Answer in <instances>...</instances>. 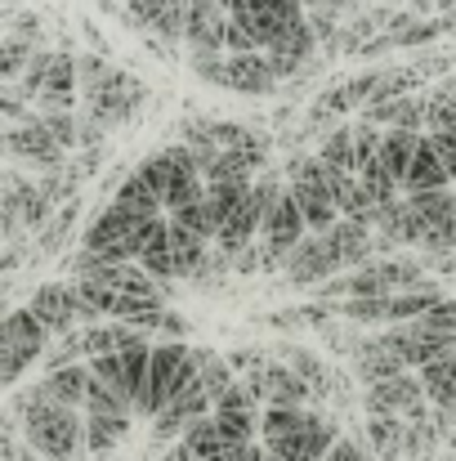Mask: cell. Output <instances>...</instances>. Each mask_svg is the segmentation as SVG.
<instances>
[{"instance_id":"1","label":"cell","mask_w":456,"mask_h":461,"mask_svg":"<svg viewBox=\"0 0 456 461\" xmlns=\"http://www.w3.org/2000/svg\"><path fill=\"white\" fill-rule=\"evenodd\" d=\"M9 417L22 426V444L36 448L45 461H85V417L76 408H58L49 399H40V390H22L9 403Z\"/></svg>"},{"instance_id":"2","label":"cell","mask_w":456,"mask_h":461,"mask_svg":"<svg viewBox=\"0 0 456 461\" xmlns=\"http://www.w3.org/2000/svg\"><path fill=\"white\" fill-rule=\"evenodd\" d=\"M192 381H197V358H192V349L183 340L152 345V376H148V390L135 399V417L156 421Z\"/></svg>"},{"instance_id":"3","label":"cell","mask_w":456,"mask_h":461,"mask_svg":"<svg viewBox=\"0 0 456 461\" xmlns=\"http://www.w3.org/2000/svg\"><path fill=\"white\" fill-rule=\"evenodd\" d=\"M49 340H54V331L27 305L9 309L4 322H0V381H4V385H18V376H22L36 358L45 363Z\"/></svg>"},{"instance_id":"4","label":"cell","mask_w":456,"mask_h":461,"mask_svg":"<svg viewBox=\"0 0 456 461\" xmlns=\"http://www.w3.org/2000/svg\"><path fill=\"white\" fill-rule=\"evenodd\" d=\"M4 153L13 161H27L31 170L40 175H54V170H67V149L49 135V126L31 113L22 126H9L4 131Z\"/></svg>"},{"instance_id":"5","label":"cell","mask_w":456,"mask_h":461,"mask_svg":"<svg viewBox=\"0 0 456 461\" xmlns=\"http://www.w3.org/2000/svg\"><path fill=\"white\" fill-rule=\"evenodd\" d=\"M85 99H90V117H94L103 131H112V126H121V122L135 117V108L148 99V90H144V81L130 77V72H108L103 86L90 90Z\"/></svg>"},{"instance_id":"6","label":"cell","mask_w":456,"mask_h":461,"mask_svg":"<svg viewBox=\"0 0 456 461\" xmlns=\"http://www.w3.org/2000/svg\"><path fill=\"white\" fill-rule=\"evenodd\" d=\"M385 340H389V349L407 363V367H430V363H439V358H452L456 354V336L452 331H434V327H425V322H403V327H394V331H385Z\"/></svg>"},{"instance_id":"7","label":"cell","mask_w":456,"mask_h":461,"mask_svg":"<svg viewBox=\"0 0 456 461\" xmlns=\"http://www.w3.org/2000/svg\"><path fill=\"white\" fill-rule=\"evenodd\" d=\"M340 269H344V260L335 251V238L331 233H308L300 247L291 251L282 278L291 287H313V283H331V274H340Z\"/></svg>"},{"instance_id":"8","label":"cell","mask_w":456,"mask_h":461,"mask_svg":"<svg viewBox=\"0 0 456 461\" xmlns=\"http://www.w3.org/2000/svg\"><path fill=\"white\" fill-rule=\"evenodd\" d=\"M349 363H353L349 372H353V381H358L362 390L385 385V381H398V376H407V372H412V367H407V363L389 349L385 331H380V336H367V340H362V349H358Z\"/></svg>"},{"instance_id":"9","label":"cell","mask_w":456,"mask_h":461,"mask_svg":"<svg viewBox=\"0 0 456 461\" xmlns=\"http://www.w3.org/2000/svg\"><path fill=\"white\" fill-rule=\"evenodd\" d=\"M27 309L54 331V340L76 331V283H40L31 292Z\"/></svg>"},{"instance_id":"10","label":"cell","mask_w":456,"mask_h":461,"mask_svg":"<svg viewBox=\"0 0 456 461\" xmlns=\"http://www.w3.org/2000/svg\"><path fill=\"white\" fill-rule=\"evenodd\" d=\"M188 50H219L228 45V9L219 0H188V32H183Z\"/></svg>"},{"instance_id":"11","label":"cell","mask_w":456,"mask_h":461,"mask_svg":"<svg viewBox=\"0 0 456 461\" xmlns=\"http://www.w3.org/2000/svg\"><path fill=\"white\" fill-rule=\"evenodd\" d=\"M228 90L237 95H273L278 90V72L269 63V54H228Z\"/></svg>"},{"instance_id":"12","label":"cell","mask_w":456,"mask_h":461,"mask_svg":"<svg viewBox=\"0 0 456 461\" xmlns=\"http://www.w3.org/2000/svg\"><path fill=\"white\" fill-rule=\"evenodd\" d=\"M362 122H371L380 131L421 135L425 131V95H403V99H389V104H371V108H362Z\"/></svg>"},{"instance_id":"13","label":"cell","mask_w":456,"mask_h":461,"mask_svg":"<svg viewBox=\"0 0 456 461\" xmlns=\"http://www.w3.org/2000/svg\"><path fill=\"white\" fill-rule=\"evenodd\" d=\"M40 399L58 403V408H85V394H90V363H76V367H58V372H45L36 381Z\"/></svg>"},{"instance_id":"14","label":"cell","mask_w":456,"mask_h":461,"mask_svg":"<svg viewBox=\"0 0 456 461\" xmlns=\"http://www.w3.org/2000/svg\"><path fill=\"white\" fill-rule=\"evenodd\" d=\"M448 184H452V175H448V166L439 157L434 135H421V149L412 157V170H407L403 193H434V188H448Z\"/></svg>"},{"instance_id":"15","label":"cell","mask_w":456,"mask_h":461,"mask_svg":"<svg viewBox=\"0 0 456 461\" xmlns=\"http://www.w3.org/2000/svg\"><path fill=\"white\" fill-rule=\"evenodd\" d=\"M273 358H278V363H287V367H296L304 381L313 385V394H317V399H331V376H335V372H331L313 349H300V345H278V349H273Z\"/></svg>"},{"instance_id":"16","label":"cell","mask_w":456,"mask_h":461,"mask_svg":"<svg viewBox=\"0 0 456 461\" xmlns=\"http://www.w3.org/2000/svg\"><path fill=\"white\" fill-rule=\"evenodd\" d=\"M139 265L148 269L156 283H174L179 274H174V251H170V220H156L148 233V242H144V256H139Z\"/></svg>"},{"instance_id":"17","label":"cell","mask_w":456,"mask_h":461,"mask_svg":"<svg viewBox=\"0 0 456 461\" xmlns=\"http://www.w3.org/2000/svg\"><path fill=\"white\" fill-rule=\"evenodd\" d=\"M421 381H425V394L439 412H448L456 426V354L452 358H439L430 367H421Z\"/></svg>"},{"instance_id":"18","label":"cell","mask_w":456,"mask_h":461,"mask_svg":"<svg viewBox=\"0 0 456 461\" xmlns=\"http://www.w3.org/2000/svg\"><path fill=\"white\" fill-rule=\"evenodd\" d=\"M112 202L121 206V211H130V215H139V220H156L161 211H165V202H161V193L144 184V175L139 170H130L126 175V184L112 193Z\"/></svg>"},{"instance_id":"19","label":"cell","mask_w":456,"mask_h":461,"mask_svg":"<svg viewBox=\"0 0 456 461\" xmlns=\"http://www.w3.org/2000/svg\"><path fill=\"white\" fill-rule=\"evenodd\" d=\"M456 131V77L425 90V135H448Z\"/></svg>"},{"instance_id":"20","label":"cell","mask_w":456,"mask_h":461,"mask_svg":"<svg viewBox=\"0 0 456 461\" xmlns=\"http://www.w3.org/2000/svg\"><path fill=\"white\" fill-rule=\"evenodd\" d=\"M251 184L255 179H228V184H206L210 193H206V211H210V224H215V233H224V224L237 215V206L246 202V193H251Z\"/></svg>"},{"instance_id":"21","label":"cell","mask_w":456,"mask_h":461,"mask_svg":"<svg viewBox=\"0 0 456 461\" xmlns=\"http://www.w3.org/2000/svg\"><path fill=\"white\" fill-rule=\"evenodd\" d=\"M403 439H407V421L403 417H367V444L380 461L403 457Z\"/></svg>"},{"instance_id":"22","label":"cell","mask_w":456,"mask_h":461,"mask_svg":"<svg viewBox=\"0 0 456 461\" xmlns=\"http://www.w3.org/2000/svg\"><path fill=\"white\" fill-rule=\"evenodd\" d=\"M192 358H197V376H201V385H206L210 403H219V399L237 385V372H233V367H228V358H224V354H215V349H192Z\"/></svg>"},{"instance_id":"23","label":"cell","mask_w":456,"mask_h":461,"mask_svg":"<svg viewBox=\"0 0 456 461\" xmlns=\"http://www.w3.org/2000/svg\"><path fill=\"white\" fill-rule=\"evenodd\" d=\"M76 215H81V202H67V206L31 238V251H36V256H58L63 242H67V233H72V224H76Z\"/></svg>"},{"instance_id":"24","label":"cell","mask_w":456,"mask_h":461,"mask_svg":"<svg viewBox=\"0 0 456 461\" xmlns=\"http://www.w3.org/2000/svg\"><path fill=\"white\" fill-rule=\"evenodd\" d=\"M304 426H308V412H304V408H264V417H260V439H264V448H269V444H278V439H291Z\"/></svg>"},{"instance_id":"25","label":"cell","mask_w":456,"mask_h":461,"mask_svg":"<svg viewBox=\"0 0 456 461\" xmlns=\"http://www.w3.org/2000/svg\"><path fill=\"white\" fill-rule=\"evenodd\" d=\"M317 157L326 161V166H335V170H349V175H358V149H353V126L344 122V126H335L326 140H322V149Z\"/></svg>"},{"instance_id":"26","label":"cell","mask_w":456,"mask_h":461,"mask_svg":"<svg viewBox=\"0 0 456 461\" xmlns=\"http://www.w3.org/2000/svg\"><path fill=\"white\" fill-rule=\"evenodd\" d=\"M85 417H121V421H135V403H130V399H121L117 390H108L103 381H94V376H90Z\"/></svg>"},{"instance_id":"27","label":"cell","mask_w":456,"mask_h":461,"mask_svg":"<svg viewBox=\"0 0 456 461\" xmlns=\"http://www.w3.org/2000/svg\"><path fill=\"white\" fill-rule=\"evenodd\" d=\"M126 430H130V421H121V417H85V444L94 457L112 453L126 439Z\"/></svg>"},{"instance_id":"28","label":"cell","mask_w":456,"mask_h":461,"mask_svg":"<svg viewBox=\"0 0 456 461\" xmlns=\"http://www.w3.org/2000/svg\"><path fill=\"white\" fill-rule=\"evenodd\" d=\"M335 313H344L349 322H362V327L394 322V296H380V301H344V305H335Z\"/></svg>"},{"instance_id":"29","label":"cell","mask_w":456,"mask_h":461,"mask_svg":"<svg viewBox=\"0 0 456 461\" xmlns=\"http://www.w3.org/2000/svg\"><path fill=\"white\" fill-rule=\"evenodd\" d=\"M121 367H126V385H130V399H139L148 390L152 376V345H135L121 354Z\"/></svg>"},{"instance_id":"30","label":"cell","mask_w":456,"mask_h":461,"mask_svg":"<svg viewBox=\"0 0 456 461\" xmlns=\"http://www.w3.org/2000/svg\"><path fill=\"white\" fill-rule=\"evenodd\" d=\"M188 68L206 81V86H224L228 90V59L219 50H188Z\"/></svg>"},{"instance_id":"31","label":"cell","mask_w":456,"mask_h":461,"mask_svg":"<svg viewBox=\"0 0 456 461\" xmlns=\"http://www.w3.org/2000/svg\"><path fill=\"white\" fill-rule=\"evenodd\" d=\"M90 376L103 381L108 390H117L121 399H130V385H126V367H121V354H103V358H90ZM135 403V399H130Z\"/></svg>"},{"instance_id":"32","label":"cell","mask_w":456,"mask_h":461,"mask_svg":"<svg viewBox=\"0 0 456 461\" xmlns=\"http://www.w3.org/2000/svg\"><path fill=\"white\" fill-rule=\"evenodd\" d=\"M45 126H49V135L63 144V149H72V153H81V122L85 117H72V113H54V117H40Z\"/></svg>"},{"instance_id":"33","label":"cell","mask_w":456,"mask_h":461,"mask_svg":"<svg viewBox=\"0 0 456 461\" xmlns=\"http://www.w3.org/2000/svg\"><path fill=\"white\" fill-rule=\"evenodd\" d=\"M452 23L448 18H439V23H412L403 36H398V45H425V41H434V36H443Z\"/></svg>"},{"instance_id":"34","label":"cell","mask_w":456,"mask_h":461,"mask_svg":"<svg viewBox=\"0 0 456 461\" xmlns=\"http://www.w3.org/2000/svg\"><path fill=\"white\" fill-rule=\"evenodd\" d=\"M179 5H188V0H126V9H135V18L148 27L152 18H161V14H170V9H179Z\"/></svg>"},{"instance_id":"35","label":"cell","mask_w":456,"mask_h":461,"mask_svg":"<svg viewBox=\"0 0 456 461\" xmlns=\"http://www.w3.org/2000/svg\"><path fill=\"white\" fill-rule=\"evenodd\" d=\"M326 461H371V444H358V439H340Z\"/></svg>"},{"instance_id":"36","label":"cell","mask_w":456,"mask_h":461,"mask_svg":"<svg viewBox=\"0 0 456 461\" xmlns=\"http://www.w3.org/2000/svg\"><path fill=\"white\" fill-rule=\"evenodd\" d=\"M421 322H425V327H434V331H452L456 336V301H443L439 309H430Z\"/></svg>"},{"instance_id":"37","label":"cell","mask_w":456,"mask_h":461,"mask_svg":"<svg viewBox=\"0 0 456 461\" xmlns=\"http://www.w3.org/2000/svg\"><path fill=\"white\" fill-rule=\"evenodd\" d=\"M183 331H188V318L170 313V318H165V336H183Z\"/></svg>"},{"instance_id":"38","label":"cell","mask_w":456,"mask_h":461,"mask_svg":"<svg viewBox=\"0 0 456 461\" xmlns=\"http://www.w3.org/2000/svg\"><path fill=\"white\" fill-rule=\"evenodd\" d=\"M161 461H197V457L188 453V444H170V453H165Z\"/></svg>"},{"instance_id":"39","label":"cell","mask_w":456,"mask_h":461,"mask_svg":"<svg viewBox=\"0 0 456 461\" xmlns=\"http://www.w3.org/2000/svg\"><path fill=\"white\" fill-rule=\"evenodd\" d=\"M251 461H264V444H255V453H251Z\"/></svg>"},{"instance_id":"40","label":"cell","mask_w":456,"mask_h":461,"mask_svg":"<svg viewBox=\"0 0 456 461\" xmlns=\"http://www.w3.org/2000/svg\"><path fill=\"white\" fill-rule=\"evenodd\" d=\"M439 140H443V144H452V149H456V131H448V135H439Z\"/></svg>"},{"instance_id":"41","label":"cell","mask_w":456,"mask_h":461,"mask_svg":"<svg viewBox=\"0 0 456 461\" xmlns=\"http://www.w3.org/2000/svg\"><path fill=\"white\" fill-rule=\"evenodd\" d=\"M219 5H224V0H219Z\"/></svg>"}]
</instances>
